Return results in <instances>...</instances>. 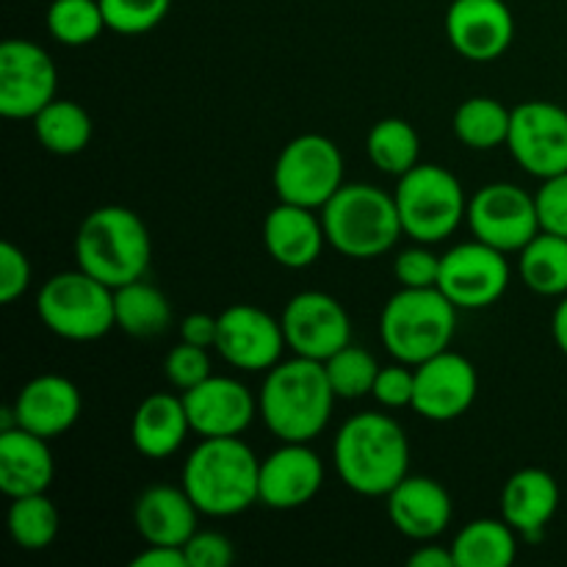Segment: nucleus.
I'll return each instance as SVG.
<instances>
[{
	"instance_id": "nucleus-46",
	"label": "nucleus",
	"mask_w": 567,
	"mask_h": 567,
	"mask_svg": "<svg viewBox=\"0 0 567 567\" xmlns=\"http://www.w3.org/2000/svg\"><path fill=\"white\" fill-rule=\"evenodd\" d=\"M551 336H554V341H557L559 352L567 358V293L551 316Z\"/></svg>"
},
{
	"instance_id": "nucleus-4",
	"label": "nucleus",
	"mask_w": 567,
	"mask_h": 567,
	"mask_svg": "<svg viewBox=\"0 0 567 567\" xmlns=\"http://www.w3.org/2000/svg\"><path fill=\"white\" fill-rule=\"evenodd\" d=\"M153 258L150 230L136 210L103 205L83 216L75 236V260L109 288L142 280Z\"/></svg>"
},
{
	"instance_id": "nucleus-45",
	"label": "nucleus",
	"mask_w": 567,
	"mask_h": 567,
	"mask_svg": "<svg viewBox=\"0 0 567 567\" xmlns=\"http://www.w3.org/2000/svg\"><path fill=\"white\" fill-rule=\"evenodd\" d=\"M410 567H457L452 548L443 546H419L408 559Z\"/></svg>"
},
{
	"instance_id": "nucleus-37",
	"label": "nucleus",
	"mask_w": 567,
	"mask_h": 567,
	"mask_svg": "<svg viewBox=\"0 0 567 567\" xmlns=\"http://www.w3.org/2000/svg\"><path fill=\"white\" fill-rule=\"evenodd\" d=\"M164 374L175 391H188L210 377V358L208 349L194 347V343L181 341L175 349H169L164 360Z\"/></svg>"
},
{
	"instance_id": "nucleus-32",
	"label": "nucleus",
	"mask_w": 567,
	"mask_h": 567,
	"mask_svg": "<svg viewBox=\"0 0 567 567\" xmlns=\"http://www.w3.org/2000/svg\"><path fill=\"white\" fill-rule=\"evenodd\" d=\"M365 153L380 172L393 177L408 175L413 166L421 164V138L419 131L408 120L388 116L371 125L365 136Z\"/></svg>"
},
{
	"instance_id": "nucleus-21",
	"label": "nucleus",
	"mask_w": 567,
	"mask_h": 567,
	"mask_svg": "<svg viewBox=\"0 0 567 567\" xmlns=\"http://www.w3.org/2000/svg\"><path fill=\"white\" fill-rule=\"evenodd\" d=\"M388 518L393 529L419 543H432L449 529L454 515L452 496L432 476H404L388 493Z\"/></svg>"
},
{
	"instance_id": "nucleus-30",
	"label": "nucleus",
	"mask_w": 567,
	"mask_h": 567,
	"mask_svg": "<svg viewBox=\"0 0 567 567\" xmlns=\"http://www.w3.org/2000/svg\"><path fill=\"white\" fill-rule=\"evenodd\" d=\"M518 275L540 297L567 293V238L540 230L518 252Z\"/></svg>"
},
{
	"instance_id": "nucleus-36",
	"label": "nucleus",
	"mask_w": 567,
	"mask_h": 567,
	"mask_svg": "<svg viewBox=\"0 0 567 567\" xmlns=\"http://www.w3.org/2000/svg\"><path fill=\"white\" fill-rule=\"evenodd\" d=\"M100 6L111 31L122 37H138L164 22L172 0H100Z\"/></svg>"
},
{
	"instance_id": "nucleus-15",
	"label": "nucleus",
	"mask_w": 567,
	"mask_h": 567,
	"mask_svg": "<svg viewBox=\"0 0 567 567\" xmlns=\"http://www.w3.org/2000/svg\"><path fill=\"white\" fill-rule=\"evenodd\" d=\"M286 347L282 321L266 310L241 302L219 313V338L214 349L233 369L249 371V374L275 369Z\"/></svg>"
},
{
	"instance_id": "nucleus-35",
	"label": "nucleus",
	"mask_w": 567,
	"mask_h": 567,
	"mask_svg": "<svg viewBox=\"0 0 567 567\" xmlns=\"http://www.w3.org/2000/svg\"><path fill=\"white\" fill-rule=\"evenodd\" d=\"M380 369L382 365H377L374 354L363 347H354V343H349L341 352L332 354L330 360H324L327 380H330L338 399L371 396Z\"/></svg>"
},
{
	"instance_id": "nucleus-43",
	"label": "nucleus",
	"mask_w": 567,
	"mask_h": 567,
	"mask_svg": "<svg viewBox=\"0 0 567 567\" xmlns=\"http://www.w3.org/2000/svg\"><path fill=\"white\" fill-rule=\"evenodd\" d=\"M181 338L186 343H194V347H216V338H219V316L188 313L181 321Z\"/></svg>"
},
{
	"instance_id": "nucleus-41",
	"label": "nucleus",
	"mask_w": 567,
	"mask_h": 567,
	"mask_svg": "<svg viewBox=\"0 0 567 567\" xmlns=\"http://www.w3.org/2000/svg\"><path fill=\"white\" fill-rule=\"evenodd\" d=\"M31 260L17 244H0V302L14 305L31 286Z\"/></svg>"
},
{
	"instance_id": "nucleus-7",
	"label": "nucleus",
	"mask_w": 567,
	"mask_h": 567,
	"mask_svg": "<svg viewBox=\"0 0 567 567\" xmlns=\"http://www.w3.org/2000/svg\"><path fill=\"white\" fill-rule=\"evenodd\" d=\"M37 316L53 336L64 341H97L116 327L114 288L100 282L81 266L75 271H59L39 288Z\"/></svg>"
},
{
	"instance_id": "nucleus-44",
	"label": "nucleus",
	"mask_w": 567,
	"mask_h": 567,
	"mask_svg": "<svg viewBox=\"0 0 567 567\" xmlns=\"http://www.w3.org/2000/svg\"><path fill=\"white\" fill-rule=\"evenodd\" d=\"M131 567H188V563L181 546H147L131 559Z\"/></svg>"
},
{
	"instance_id": "nucleus-34",
	"label": "nucleus",
	"mask_w": 567,
	"mask_h": 567,
	"mask_svg": "<svg viewBox=\"0 0 567 567\" xmlns=\"http://www.w3.org/2000/svg\"><path fill=\"white\" fill-rule=\"evenodd\" d=\"M44 22H48L50 37L66 48L92 44L109 28L100 0H53Z\"/></svg>"
},
{
	"instance_id": "nucleus-16",
	"label": "nucleus",
	"mask_w": 567,
	"mask_h": 567,
	"mask_svg": "<svg viewBox=\"0 0 567 567\" xmlns=\"http://www.w3.org/2000/svg\"><path fill=\"white\" fill-rule=\"evenodd\" d=\"M480 391V374L465 354L446 352L415 365L413 410L426 421L449 424L463 419Z\"/></svg>"
},
{
	"instance_id": "nucleus-3",
	"label": "nucleus",
	"mask_w": 567,
	"mask_h": 567,
	"mask_svg": "<svg viewBox=\"0 0 567 567\" xmlns=\"http://www.w3.org/2000/svg\"><path fill=\"white\" fill-rule=\"evenodd\" d=\"M183 491L210 518H230L260 502V460L241 437H203L183 465Z\"/></svg>"
},
{
	"instance_id": "nucleus-25",
	"label": "nucleus",
	"mask_w": 567,
	"mask_h": 567,
	"mask_svg": "<svg viewBox=\"0 0 567 567\" xmlns=\"http://www.w3.org/2000/svg\"><path fill=\"white\" fill-rule=\"evenodd\" d=\"M502 518L526 540H540L559 509V485L548 471L520 468L502 487Z\"/></svg>"
},
{
	"instance_id": "nucleus-27",
	"label": "nucleus",
	"mask_w": 567,
	"mask_h": 567,
	"mask_svg": "<svg viewBox=\"0 0 567 567\" xmlns=\"http://www.w3.org/2000/svg\"><path fill=\"white\" fill-rule=\"evenodd\" d=\"M518 532L504 518H476L454 537L457 567H507L518 557Z\"/></svg>"
},
{
	"instance_id": "nucleus-5",
	"label": "nucleus",
	"mask_w": 567,
	"mask_h": 567,
	"mask_svg": "<svg viewBox=\"0 0 567 567\" xmlns=\"http://www.w3.org/2000/svg\"><path fill=\"white\" fill-rule=\"evenodd\" d=\"M321 221L327 244L352 260L380 258L404 236L396 197L371 183H343L321 208Z\"/></svg>"
},
{
	"instance_id": "nucleus-40",
	"label": "nucleus",
	"mask_w": 567,
	"mask_h": 567,
	"mask_svg": "<svg viewBox=\"0 0 567 567\" xmlns=\"http://www.w3.org/2000/svg\"><path fill=\"white\" fill-rule=\"evenodd\" d=\"M540 230L567 238V172L543 181L535 194Z\"/></svg>"
},
{
	"instance_id": "nucleus-20",
	"label": "nucleus",
	"mask_w": 567,
	"mask_h": 567,
	"mask_svg": "<svg viewBox=\"0 0 567 567\" xmlns=\"http://www.w3.org/2000/svg\"><path fill=\"white\" fill-rule=\"evenodd\" d=\"M81 391L61 374H39L14 399V424L39 437H61L81 419Z\"/></svg>"
},
{
	"instance_id": "nucleus-31",
	"label": "nucleus",
	"mask_w": 567,
	"mask_h": 567,
	"mask_svg": "<svg viewBox=\"0 0 567 567\" xmlns=\"http://www.w3.org/2000/svg\"><path fill=\"white\" fill-rule=\"evenodd\" d=\"M509 122H513V111L502 100L480 94V97H468L457 105L452 127L460 144L485 153V150L507 144Z\"/></svg>"
},
{
	"instance_id": "nucleus-29",
	"label": "nucleus",
	"mask_w": 567,
	"mask_h": 567,
	"mask_svg": "<svg viewBox=\"0 0 567 567\" xmlns=\"http://www.w3.org/2000/svg\"><path fill=\"white\" fill-rule=\"evenodd\" d=\"M31 122L37 142L53 155H78L92 142V116L75 100L55 97Z\"/></svg>"
},
{
	"instance_id": "nucleus-9",
	"label": "nucleus",
	"mask_w": 567,
	"mask_h": 567,
	"mask_svg": "<svg viewBox=\"0 0 567 567\" xmlns=\"http://www.w3.org/2000/svg\"><path fill=\"white\" fill-rule=\"evenodd\" d=\"M271 183L280 203L321 210L343 186L341 150L321 133H302L280 150Z\"/></svg>"
},
{
	"instance_id": "nucleus-33",
	"label": "nucleus",
	"mask_w": 567,
	"mask_h": 567,
	"mask_svg": "<svg viewBox=\"0 0 567 567\" xmlns=\"http://www.w3.org/2000/svg\"><path fill=\"white\" fill-rule=\"evenodd\" d=\"M59 509L50 502L48 493L11 498L9 507V535L22 551H44L59 537Z\"/></svg>"
},
{
	"instance_id": "nucleus-13",
	"label": "nucleus",
	"mask_w": 567,
	"mask_h": 567,
	"mask_svg": "<svg viewBox=\"0 0 567 567\" xmlns=\"http://www.w3.org/2000/svg\"><path fill=\"white\" fill-rule=\"evenodd\" d=\"M437 288L457 305V310L491 308L509 288L507 255L480 238L457 244L441 255Z\"/></svg>"
},
{
	"instance_id": "nucleus-19",
	"label": "nucleus",
	"mask_w": 567,
	"mask_h": 567,
	"mask_svg": "<svg viewBox=\"0 0 567 567\" xmlns=\"http://www.w3.org/2000/svg\"><path fill=\"white\" fill-rule=\"evenodd\" d=\"M324 485V463L308 443H282L260 460V504L269 509H299Z\"/></svg>"
},
{
	"instance_id": "nucleus-14",
	"label": "nucleus",
	"mask_w": 567,
	"mask_h": 567,
	"mask_svg": "<svg viewBox=\"0 0 567 567\" xmlns=\"http://www.w3.org/2000/svg\"><path fill=\"white\" fill-rule=\"evenodd\" d=\"M280 321L288 349L299 358L324 363L352 343V321H349L347 308L332 293H297V297L288 299Z\"/></svg>"
},
{
	"instance_id": "nucleus-6",
	"label": "nucleus",
	"mask_w": 567,
	"mask_h": 567,
	"mask_svg": "<svg viewBox=\"0 0 567 567\" xmlns=\"http://www.w3.org/2000/svg\"><path fill=\"white\" fill-rule=\"evenodd\" d=\"M457 332V305L441 288H399L380 316V338L393 360L421 365L446 352Z\"/></svg>"
},
{
	"instance_id": "nucleus-39",
	"label": "nucleus",
	"mask_w": 567,
	"mask_h": 567,
	"mask_svg": "<svg viewBox=\"0 0 567 567\" xmlns=\"http://www.w3.org/2000/svg\"><path fill=\"white\" fill-rule=\"evenodd\" d=\"M371 396L388 410H399V408H413V396H415V371L413 365L408 363H393V365H382L380 374H377L374 391Z\"/></svg>"
},
{
	"instance_id": "nucleus-42",
	"label": "nucleus",
	"mask_w": 567,
	"mask_h": 567,
	"mask_svg": "<svg viewBox=\"0 0 567 567\" xmlns=\"http://www.w3.org/2000/svg\"><path fill=\"white\" fill-rule=\"evenodd\" d=\"M183 551H186L188 567H230L236 563V548L230 537L219 532H194Z\"/></svg>"
},
{
	"instance_id": "nucleus-22",
	"label": "nucleus",
	"mask_w": 567,
	"mask_h": 567,
	"mask_svg": "<svg viewBox=\"0 0 567 567\" xmlns=\"http://www.w3.org/2000/svg\"><path fill=\"white\" fill-rule=\"evenodd\" d=\"M327 244L324 221L310 208L277 203L264 219V247L286 269H308Z\"/></svg>"
},
{
	"instance_id": "nucleus-23",
	"label": "nucleus",
	"mask_w": 567,
	"mask_h": 567,
	"mask_svg": "<svg viewBox=\"0 0 567 567\" xmlns=\"http://www.w3.org/2000/svg\"><path fill=\"white\" fill-rule=\"evenodd\" d=\"M197 504L186 491L172 485H153L133 504V524L147 546H186L197 532Z\"/></svg>"
},
{
	"instance_id": "nucleus-11",
	"label": "nucleus",
	"mask_w": 567,
	"mask_h": 567,
	"mask_svg": "<svg viewBox=\"0 0 567 567\" xmlns=\"http://www.w3.org/2000/svg\"><path fill=\"white\" fill-rule=\"evenodd\" d=\"M507 147L515 164L532 177L567 172V111L548 100H526L515 105Z\"/></svg>"
},
{
	"instance_id": "nucleus-8",
	"label": "nucleus",
	"mask_w": 567,
	"mask_h": 567,
	"mask_svg": "<svg viewBox=\"0 0 567 567\" xmlns=\"http://www.w3.org/2000/svg\"><path fill=\"white\" fill-rule=\"evenodd\" d=\"M396 208L404 236L415 244H437L452 236L468 214L463 186L437 164H419L399 177Z\"/></svg>"
},
{
	"instance_id": "nucleus-17",
	"label": "nucleus",
	"mask_w": 567,
	"mask_h": 567,
	"mask_svg": "<svg viewBox=\"0 0 567 567\" xmlns=\"http://www.w3.org/2000/svg\"><path fill=\"white\" fill-rule=\"evenodd\" d=\"M446 37L463 59L491 64L502 59L515 39V17L504 0H452Z\"/></svg>"
},
{
	"instance_id": "nucleus-28",
	"label": "nucleus",
	"mask_w": 567,
	"mask_h": 567,
	"mask_svg": "<svg viewBox=\"0 0 567 567\" xmlns=\"http://www.w3.org/2000/svg\"><path fill=\"white\" fill-rule=\"evenodd\" d=\"M114 319L125 336L155 338L169 330L172 305L161 288L133 280L114 288Z\"/></svg>"
},
{
	"instance_id": "nucleus-38",
	"label": "nucleus",
	"mask_w": 567,
	"mask_h": 567,
	"mask_svg": "<svg viewBox=\"0 0 567 567\" xmlns=\"http://www.w3.org/2000/svg\"><path fill=\"white\" fill-rule=\"evenodd\" d=\"M393 275L402 288H437L441 277V255L430 249V244H415L402 249L393 258Z\"/></svg>"
},
{
	"instance_id": "nucleus-2",
	"label": "nucleus",
	"mask_w": 567,
	"mask_h": 567,
	"mask_svg": "<svg viewBox=\"0 0 567 567\" xmlns=\"http://www.w3.org/2000/svg\"><path fill=\"white\" fill-rule=\"evenodd\" d=\"M336 399L324 363L293 354L266 371L258 413L277 441L310 443L330 424Z\"/></svg>"
},
{
	"instance_id": "nucleus-1",
	"label": "nucleus",
	"mask_w": 567,
	"mask_h": 567,
	"mask_svg": "<svg viewBox=\"0 0 567 567\" xmlns=\"http://www.w3.org/2000/svg\"><path fill=\"white\" fill-rule=\"evenodd\" d=\"M338 480L358 496H388L410 474V441L385 413H358L332 443Z\"/></svg>"
},
{
	"instance_id": "nucleus-26",
	"label": "nucleus",
	"mask_w": 567,
	"mask_h": 567,
	"mask_svg": "<svg viewBox=\"0 0 567 567\" xmlns=\"http://www.w3.org/2000/svg\"><path fill=\"white\" fill-rule=\"evenodd\" d=\"M192 432L183 396L150 393L136 408L131 421V441L147 460H166L186 443Z\"/></svg>"
},
{
	"instance_id": "nucleus-18",
	"label": "nucleus",
	"mask_w": 567,
	"mask_h": 567,
	"mask_svg": "<svg viewBox=\"0 0 567 567\" xmlns=\"http://www.w3.org/2000/svg\"><path fill=\"white\" fill-rule=\"evenodd\" d=\"M192 432L199 437H241L255 421L258 399L236 377H214L181 393Z\"/></svg>"
},
{
	"instance_id": "nucleus-10",
	"label": "nucleus",
	"mask_w": 567,
	"mask_h": 567,
	"mask_svg": "<svg viewBox=\"0 0 567 567\" xmlns=\"http://www.w3.org/2000/svg\"><path fill=\"white\" fill-rule=\"evenodd\" d=\"M471 233L480 241L502 249L504 255L520 252L540 233L535 194L515 183H487L468 199Z\"/></svg>"
},
{
	"instance_id": "nucleus-24",
	"label": "nucleus",
	"mask_w": 567,
	"mask_h": 567,
	"mask_svg": "<svg viewBox=\"0 0 567 567\" xmlns=\"http://www.w3.org/2000/svg\"><path fill=\"white\" fill-rule=\"evenodd\" d=\"M55 463L48 437H39L22 426L0 432V491L9 498L48 493L53 485Z\"/></svg>"
},
{
	"instance_id": "nucleus-12",
	"label": "nucleus",
	"mask_w": 567,
	"mask_h": 567,
	"mask_svg": "<svg viewBox=\"0 0 567 567\" xmlns=\"http://www.w3.org/2000/svg\"><path fill=\"white\" fill-rule=\"evenodd\" d=\"M59 70L42 44L6 39L0 44V114L6 120H33L55 100Z\"/></svg>"
}]
</instances>
